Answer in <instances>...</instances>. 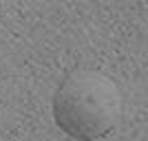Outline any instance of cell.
<instances>
[{"instance_id":"obj_1","label":"cell","mask_w":148,"mask_h":141,"mask_svg":"<svg viewBox=\"0 0 148 141\" xmlns=\"http://www.w3.org/2000/svg\"><path fill=\"white\" fill-rule=\"evenodd\" d=\"M51 112L56 126L69 137L95 141L111 132L122 119V93L99 71H75L58 86Z\"/></svg>"}]
</instances>
